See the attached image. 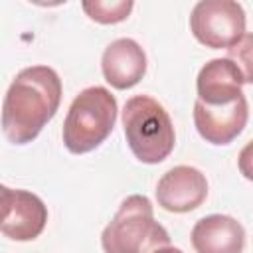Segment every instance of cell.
<instances>
[{"mask_svg": "<svg viewBox=\"0 0 253 253\" xmlns=\"http://www.w3.org/2000/svg\"><path fill=\"white\" fill-rule=\"evenodd\" d=\"M150 253H184V251L178 249V247H172V245H164V247H158V249H154Z\"/></svg>", "mask_w": 253, "mask_h": 253, "instance_id": "obj_14", "label": "cell"}, {"mask_svg": "<svg viewBox=\"0 0 253 253\" xmlns=\"http://www.w3.org/2000/svg\"><path fill=\"white\" fill-rule=\"evenodd\" d=\"M10 192H12V188L0 184V219H2V215H4V210H6V204H8Z\"/></svg>", "mask_w": 253, "mask_h": 253, "instance_id": "obj_13", "label": "cell"}, {"mask_svg": "<svg viewBox=\"0 0 253 253\" xmlns=\"http://www.w3.org/2000/svg\"><path fill=\"white\" fill-rule=\"evenodd\" d=\"M249 121V105L245 95L231 105L210 107L196 99L194 103V125L198 134L215 146H225L233 142L245 128Z\"/></svg>", "mask_w": 253, "mask_h": 253, "instance_id": "obj_7", "label": "cell"}, {"mask_svg": "<svg viewBox=\"0 0 253 253\" xmlns=\"http://www.w3.org/2000/svg\"><path fill=\"white\" fill-rule=\"evenodd\" d=\"M61 79L47 65L22 69L2 101V132L12 144L32 142L55 117L61 103Z\"/></svg>", "mask_w": 253, "mask_h": 253, "instance_id": "obj_1", "label": "cell"}, {"mask_svg": "<svg viewBox=\"0 0 253 253\" xmlns=\"http://www.w3.org/2000/svg\"><path fill=\"white\" fill-rule=\"evenodd\" d=\"M251 83L231 57L210 59L198 73V101L210 107H223L243 97V85Z\"/></svg>", "mask_w": 253, "mask_h": 253, "instance_id": "obj_8", "label": "cell"}, {"mask_svg": "<svg viewBox=\"0 0 253 253\" xmlns=\"http://www.w3.org/2000/svg\"><path fill=\"white\" fill-rule=\"evenodd\" d=\"M190 32L210 49H233L247 36L245 10L233 0H202L190 14Z\"/></svg>", "mask_w": 253, "mask_h": 253, "instance_id": "obj_5", "label": "cell"}, {"mask_svg": "<svg viewBox=\"0 0 253 253\" xmlns=\"http://www.w3.org/2000/svg\"><path fill=\"white\" fill-rule=\"evenodd\" d=\"M192 247L196 253H243L245 229L225 213H211L192 227Z\"/></svg>", "mask_w": 253, "mask_h": 253, "instance_id": "obj_11", "label": "cell"}, {"mask_svg": "<svg viewBox=\"0 0 253 253\" xmlns=\"http://www.w3.org/2000/svg\"><path fill=\"white\" fill-rule=\"evenodd\" d=\"M117 99L101 85L83 89L69 105L63 123V144L71 154H87L101 146L117 123Z\"/></svg>", "mask_w": 253, "mask_h": 253, "instance_id": "obj_4", "label": "cell"}, {"mask_svg": "<svg viewBox=\"0 0 253 253\" xmlns=\"http://www.w3.org/2000/svg\"><path fill=\"white\" fill-rule=\"evenodd\" d=\"M208 198V180L194 166H174L162 174L156 184V202L170 213H188L198 210Z\"/></svg>", "mask_w": 253, "mask_h": 253, "instance_id": "obj_6", "label": "cell"}, {"mask_svg": "<svg viewBox=\"0 0 253 253\" xmlns=\"http://www.w3.org/2000/svg\"><path fill=\"white\" fill-rule=\"evenodd\" d=\"M83 12L97 24H119L128 18L134 8L132 0H93L81 4Z\"/></svg>", "mask_w": 253, "mask_h": 253, "instance_id": "obj_12", "label": "cell"}, {"mask_svg": "<svg viewBox=\"0 0 253 253\" xmlns=\"http://www.w3.org/2000/svg\"><path fill=\"white\" fill-rule=\"evenodd\" d=\"M123 130L130 152L142 164L166 160L176 144V132L168 111L148 95H134L125 103Z\"/></svg>", "mask_w": 253, "mask_h": 253, "instance_id": "obj_2", "label": "cell"}, {"mask_svg": "<svg viewBox=\"0 0 253 253\" xmlns=\"http://www.w3.org/2000/svg\"><path fill=\"white\" fill-rule=\"evenodd\" d=\"M170 245V235L154 219V206L142 194L126 196L101 233L105 253H150Z\"/></svg>", "mask_w": 253, "mask_h": 253, "instance_id": "obj_3", "label": "cell"}, {"mask_svg": "<svg viewBox=\"0 0 253 253\" xmlns=\"http://www.w3.org/2000/svg\"><path fill=\"white\" fill-rule=\"evenodd\" d=\"M101 71L111 87L119 91L130 89L146 73V53L138 42L130 38H119L105 47Z\"/></svg>", "mask_w": 253, "mask_h": 253, "instance_id": "obj_10", "label": "cell"}, {"mask_svg": "<svg viewBox=\"0 0 253 253\" xmlns=\"http://www.w3.org/2000/svg\"><path fill=\"white\" fill-rule=\"evenodd\" d=\"M47 223V206L43 200L28 190H12L4 215L0 219V233L14 241H32L42 235Z\"/></svg>", "mask_w": 253, "mask_h": 253, "instance_id": "obj_9", "label": "cell"}]
</instances>
